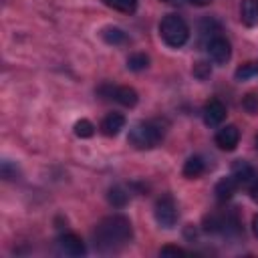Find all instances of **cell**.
Segmentation results:
<instances>
[{
  "label": "cell",
  "mask_w": 258,
  "mask_h": 258,
  "mask_svg": "<svg viewBox=\"0 0 258 258\" xmlns=\"http://www.w3.org/2000/svg\"><path fill=\"white\" fill-rule=\"evenodd\" d=\"M58 246H60V250H62L64 254H69V256H83V254L87 252L85 242H83L77 234H62V236L58 238Z\"/></svg>",
  "instance_id": "10"
},
{
  "label": "cell",
  "mask_w": 258,
  "mask_h": 258,
  "mask_svg": "<svg viewBox=\"0 0 258 258\" xmlns=\"http://www.w3.org/2000/svg\"><path fill=\"white\" fill-rule=\"evenodd\" d=\"M159 36L163 42L171 48H179L189 38V26L187 22L177 14H165L159 22Z\"/></svg>",
  "instance_id": "3"
},
{
  "label": "cell",
  "mask_w": 258,
  "mask_h": 258,
  "mask_svg": "<svg viewBox=\"0 0 258 258\" xmlns=\"http://www.w3.org/2000/svg\"><path fill=\"white\" fill-rule=\"evenodd\" d=\"M163 139V129L155 123V121H139L129 129V145L139 149V151H147L153 149L161 143Z\"/></svg>",
  "instance_id": "2"
},
{
  "label": "cell",
  "mask_w": 258,
  "mask_h": 258,
  "mask_svg": "<svg viewBox=\"0 0 258 258\" xmlns=\"http://www.w3.org/2000/svg\"><path fill=\"white\" fill-rule=\"evenodd\" d=\"M232 175L238 181V185L240 187H246V189L258 179V171L248 161H244V159H236L232 163Z\"/></svg>",
  "instance_id": "7"
},
{
  "label": "cell",
  "mask_w": 258,
  "mask_h": 258,
  "mask_svg": "<svg viewBox=\"0 0 258 258\" xmlns=\"http://www.w3.org/2000/svg\"><path fill=\"white\" fill-rule=\"evenodd\" d=\"M16 175H18L16 165H12L10 161H2V177L4 179H16Z\"/></svg>",
  "instance_id": "23"
},
{
  "label": "cell",
  "mask_w": 258,
  "mask_h": 258,
  "mask_svg": "<svg viewBox=\"0 0 258 258\" xmlns=\"http://www.w3.org/2000/svg\"><path fill=\"white\" fill-rule=\"evenodd\" d=\"M252 234L258 238V214L252 216Z\"/></svg>",
  "instance_id": "26"
},
{
  "label": "cell",
  "mask_w": 258,
  "mask_h": 258,
  "mask_svg": "<svg viewBox=\"0 0 258 258\" xmlns=\"http://www.w3.org/2000/svg\"><path fill=\"white\" fill-rule=\"evenodd\" d=\"M99 95L105 97V99H113V101H117V103L123 105V107H133V105H137V101H139L137 91L131 89V87H125V85L117 87V85H107V83H105V85L99 87Z\"/></svg>",
  "instance_id": "5"
},
{
  "label": "cell",
  "mask_w": 258,
  "mask_h": 258,
  "mask_svg": "<svg viewBox=\"0 0 258 258\" xmlns=\"http://www.w3.org/2000/svg\"><path fill=\"white\" fill-rule=\"evenodd\" d=\"M147 67H149V56H147L145 52H135V54H131V56L127 58V69H129V71L139 73V71H143V69H147Z\"/></svg>",
  "instance_id": "19"
},
{
  "label": "cell",
  "mask_w": 258,
  "mask_h": 258,
  "mask_svg": "<svg viewBox=\"0 0 258 258\" xmlns=\"http://www.w3.org/2000/svg\"><path fill=\"white\" fill-rule=\"evenodd\" d=\"M206 50H208V56L212 58V62H216V64H226L230 60V56H232L230 42L220 34L206 42Z\"/></svg>",
  "instance_id": "6"
},
{
  "label": "cell",
  "mask_w": 258,
  "mask_h": 258,
  "mask_svg": "<svg viewBox=\"0 0 258 258\" xmlns=\"http://www.w3.org/2000/svg\"><path fill=\"white\" fill-rule=\"evenodd\" d=\"M242 109L250 115H256L258 113V95L256 93H248L244 99H242Z\"/></svg>",
  "instance_id": "21"
},
{
  "label": "cell",
  "mask_w": 258,
  "mask_h": 258,
  "mask_svg": "<svg viewBox=\"0 0 258 258\" xmlns=\"http://www.w3.org/2000/svg\"><path fill=\"white\" fill-rule=\"evenodd\" d=\"M240 141V129L236 125H224L216 133V145L224 151H234Z\"/></svg>",
  "instance_id": "9"
},
{
  "label": "cell",
  "mask_w": 258,
  "mask_h": 258,
  "mask_svg": "<svg viewBox=\"0 0 258 258\" xmlns=\"http://www.w3.org/2000/svg\"><path fill=\"white\" fill-rule=\"evenodd\" d=\"M125 123H127L125 115H121V113H109L101 121V133L107 135V137H115L125 127Z\"/></svg>",
  "instance_id": "11"
},
{
  "label": "cell",
  "mask_w": 258,
  "mask_h": 258,
  "mask_svg": "<svg viewBox=\"0 0 258 258\" xmlns=\"http://www.w3.org/2000/svg\"><path fill=\"white\" fill-rule=\"evenodd\" d=\"M202 117H204V123L208 127H218L224 119H226V107L222 101L218 99H210L204 109H202Z\"/></svg>",
  "instance_id": "8"
},
{
  "label": "cell",
  "mask_w": 258,
  "mask_h": 258,
  "mask_svg": "<svg viewBox=\"0 0 258 258\" xmlns=\"http://www.w3.org/2000/svg\"><path fill=\"white\" fill-rule=\"evenodd\" d=\"M256 147H258V135H256Z\"/></svg>",
  "instance_id": "29"
},
{
  "label": "cell",
  "mask_w": 258,
  "mask_h": 258,
  "mask_svg": "<svg viewBox=\"0 0 258 258\" xmlns=\"http://www.w3.org/2000/svg\"><path fill=\"white\" fill-rule=\"evenodd\" d=\"M248 194H250V198H252V200L258 204V179H256V181H254V183L248 187Z\"/></svg>",
  "instance_id": "25"
},
{
  "label": "cell",
  "mask_w": 258,
  "mask_h": 258,
  "mask_svg": "<svg viewBox=\"0 0 258 258\" xmlns=\"http://www.w3.org/2000/svg\"><path fill=\"white\" fill-rule=\"evenodd\" d=\"M204 171H206V161H204V157H200V155H191V157H187V161L183 163V177H187V179H196V177H200Z\"/></svg>",
  "instance_id": "14"
},
{
  "label": "cell",
  "mask_w": 258,
  "mask_h": 258,
  "mask_svg": "<svg viewBox=\"0 0 258 258\" xmlns=\"http://www.w3.org/2000/svg\"><path fill=\"white\" fill-rule=\"evenodd\" d=\"M107 200H109L111 206H115V208H123V206L129 202V191H127L125 187H121V185H115V187L109 189Z\"/></svg>",
  "instance_id": "16"
},
{
  "label": "cell",
  "mask_w": 258,
  "mask_h": 258,
  "mask_svg": "<svg viewBox=\"0 0 258 258\" xmlns=\"http://www.w3.org/2000/svg\"><path fill=\"white\" fill-rule=\"evenodd\" d=\"M256 75H258V62H256V60H248V62L240 64V67L236 69V73H234L236 81H246V79H252V77H256Z\"/></svg>",
  "instance_id": "17"
},
{
  "label": "cell",
  "mask_w": 258,
  "mask_h": 258,
  "mask_svg": "<svg viewBox=\"0 0 258 258\" xmlns=\"http://www.w3.org/2000/svg\"><path fill=\"white\" fill-rule=\"evenodd\" d=\"M189 4H194V6H208L212 0H187Z\"/></svg>",
  "instance_id": "27"
},
{
  "label": "cell",
  "mask_w": 258,
  "mask_h": 258,
  "mask_svg": "<svg viewBox=\"0 0 258 258\" xmlns=\"http://www.w3.org/2000/svg\"><path fill=\"white\" fill-rule=\"evenodd\" d=\"M210 73H212L210 62H196V64H194V77H198L200 81L208 79V77H210Z\"/></svg>",
  "instance_id": "22"
},
{
  "label": "cell",
  "mask_w": 258,
  "mask_h": 258,
  "mask_svg": "<svg viewBox=\"0 0 258 258\" xmlns=\"http://www.w3.org/2000/svg\"><path fill=\"white\" fill-rule=\"evenodd\" d=\"M159 254L161 256H183V254H187L183 248H179V246H163L161 250H159Z\"/></svg>",
  "instance_id": "24"
},
{
  "label": "cell",
  "mask_w": 258,
  "mask_h": 258,
  "mask_svg": "<svg viewBox=\"0 0 258 258\" xmlns=\"http://www.w3.org/2000/svg\"><path fill=\"white\" fill-rule=\"evenodd\" d=\"M163 2H169V4H179L181 0H163Z\"/></svg>",
  "instance_id": "28"
},
{
  "label": "cell",
  "mask_w": 258,
  "mask_h": 258,
  "mask_svg": "<svg viewBox=\"0 0 258 258\" xmlns=\"http://www.w3.org/2000/svg\"><path fill=\"white\" fill-rule=\"evenodd\" d=\"M153 216H155V222L161 228H165V230L173 228L177 224V204H175V200L169 194L159 196L155 206H153Z\"/></svg>",
  "instance_id": "4"
},
{
  "label": "cell",
  "mask_w": 258,
  "mask_h": 258,
  "mask_svg": "<svg viewBox=\"0 0 258 258\" xmlns=\"http://www.w3.org/2000/svg\"><path fill=\"white\" fill-rule=\"evenodd\" d=\"M131 236H133L131 222H129V218H125L121 214L103 218L97 224V228L93 230L95 248L101 252H115V250L127 246Z\"/></svg>",
  "instance_id": "1"
},
{
  "label": "cell",
  "mask_w": 258,
  "mask_h": 258,
  "mask_svg": "<svg viewBox=\"0 0 258 258\" xmlns=\"http://www.w3.org/2000/svg\"><path fill=\"white\" fill-rule=\"evenodd\" d=\"M109 8L117 10V12H125V14H133L137 10V0H103Z\"/></svg>",
  "instance_id": "18"
},
{
  "label": "cell",
  "mask_w": 258,
  "mask_h": 258,
  "mask_svg": "<svg viewBox=\"0 0 258 258\" xmlns=\"http://www.w3.org/2000/svg\"><path fill=\"white\" fill-rule=\"evenodd\" d=\"M75 135L77 137H81V139H87V137H93V133H95V125L89 121V119H79L77 123H75Z\"/></svg>",
  "instance_id": "20"
},
{
  "label": "cell",
  "mask_w": 258,
  "mask_h": 258,
  "mask_svg": "<svg viewBox=\"0 0 258 258\" xmlns=\"http://www.w3.org/2000/svg\"><path fill=\"white\" fill-rule=\"evenodd\" d=\"M240 20L246 26H258V0H242L240 6Z\"/></svg>",
  "instance_id": "13"
},
{
  "label": "cell",
  "mask_w": 258,
  "mask_h": 258,
  "mask_svg": "<svg viewBox=\"0 0 258 258\" xmlns=\"http://www.w3.org/2000/svg\"><path fill=\"white\" fill-rule=\"evenodd\" d=\"M101 36H103V40H105L107 44H123V42L127 40V34H125L121 28H117V26H107V28H103V30H101Z\"/></svg>",
  "instance_id": "15"
},
{
  "label": "cell",
  "mask_w": 258,
  "mask_h": 258,
  "mask_svg": "<svg viewBox=\"0 0 258 258\" xmlns=\"http://www.w3.org/2000/svg\"><path fill=\"white\" fill-rule=\"evenodd\" d=\"M238 187H240V185H238V181L234 179V175L222 177V179L216 183V187H214L216 200H218V202H228V200H232V196L236 194Z\"/></svg>",
  "instance_id": "12"
}]
</instances>
